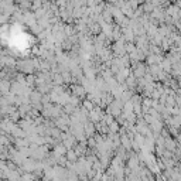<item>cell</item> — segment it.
Here are the masks:
<instances>
[{"instance_id": "obj_2", "label": "cell", "mask_w": 181, "mask_h": 181, "mask_svg": "<svg viewBox=\"0 0 181 181\" xmlns=\"http://www.w3.org/2000/svg\"><path fill=\"white\" fill-rule=\"evenodd\" d=\"M0 92L2 95L10 92V79H0Z\"/></svg>"}, {"instance_id": "obj_4", "label": "cell", "mask_w": 181, "mask_h": 181, "mask_svg": "<svg viewBox=\"0 0 181 181\" xmlns=\"http://www.w3.org/2000/svg\"><path fill=\"white\" fill-rule=\"evenodd\" d=\"M107 129H109L111 133H118L119 129H120V125H119L116 120H113V122H111L109 125H107Z\"/></svg>"}, {"instance_id": "obj_3", "label": "cell", "mask_w": 181, "mask_h": 181, "mask_svg": "<svg viewBox=\"0 0 181 181\" xmlns=\"http://www.w3.org/2000/svg\"><path fill=\"white\" fill-rule=\"evenodd\" d=\"M65 157H67V160L71 163H75L78 160V156H77V153L74 152V149H68L67 152H65Z\"/></svg>"}, {"instance_id": "obj_1", "label": "cell", "mask_w": 181, "mask_h": 181, "mask_svg": "<svg viewBox=\"0 0 181 181\" xmlns=\"http://www.w3.org/2000/svg\"><path fill=\"white\" fill-rule=\"evenodd\" d=\"M84 133H85L86 137L89 136H93L96 133V129H95V123H92L91 120H86L84 123Z\"/></svg>"}, {"instance_id": "obj_5", "label": "cell", "mask_w": 181, "mask_h": 181, "mask_svg": "<svg viewBox=\"0 0 181 181\" xmlns=\"http://www.w3.org/2000/svg\"><path fill=\"white\" fill-rule=\"evenodd\" d=\"M136 44L134 43H125V52L126 54H132L136 51Z\"/></svg>"}]
</instances>
